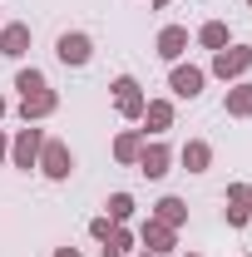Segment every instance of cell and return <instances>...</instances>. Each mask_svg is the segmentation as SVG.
Listing matches in <instances>:
<instances>
[{
  "mask_svg": "<svg viewBox=\"0 0 252 257\" xmlns=\"http://www.w3.org/2000/svg\"><path fill=\"white\" fill-rule=\"evenodd\" d=\"M247 69H252V45H227V50H218L213 55V64H208V74H218L222 84H237V79H247Z\"/></svg>",
  "mask_w": 252,
  "mask_h": 257,
  "instance_id": "obj_1",
  "label": "cell"
},
{
  "mask_svg": "<svg viewBox=\"0 0 252 257\" xmlns=\"http://www.w3.org/2000/svg\"><path fill=\"white\" fill-rule=\"evenodd\" d=\"M45 128H35V124H25V128H15V139H10V168H20V173H30L35 163H40V149H45Z\"/></svg>",
  "mask_w": 252,
  "mask_h": 257,
  "instance_id": "obj_2",
  "label": "cell"
},
{
  "mask_svg": "<svg viewBox=\"0 0 252 257\" xmlns=\"http://www.w3.org/2000/svg\"><path fill=\"white\" fill-rule=\"evenodd\" d=\"M114 109H119V119H129V124H139V114H144V104H149V94H144V84L134 79V74H114Z\"/></svg>",
  "mask_w": 252,
  "mask_h": 257,
  "instance_id": "obj_3",
  "label": "cell"
},
{
  "mask_svg": "<svg viewBox=\"0 0 252 257\" xmlns=\"http://www.w3.org/2000/svg\"><path fill=\"white\" fill-rule=\"evenodd\" d=\"M35 168H40L50 183H69V173H74V154H69V144H64V139H45Z\"/></svg>",
  "mask_w": 252,
  "mask_h": 257,
  "instance_id": "obj_4",
  "label": "cell"
},
{
  "mask_svg": "<svg viewBox=\"0 0 252 257\" xmlns=\"http://www.w3.org/2000/svg\"><path fill=\"white\" fill-rule=\"evenodd\" d=\"M55 60H60L64 69H84V64L94 60V40L84 30H64L60 40H55Z\"/></svg>",
  "mask_w": 252,
  "mask_h": 257,
  "instance_id": "obj_5",
  "label": "cell"
},
{
  "mask_svg": "<svg viewBox=\"0 0 252 257\" xmlns=\"http://www.w3.org/2000/svg\"><path fill=\"white\" fill-rule=\"evenodd\" d=\"M134 232H139V247L154 252V257H173L178 252V227H163L158 218H144Z\"/></svg>",
  "mask_w": 252,
  "mask_h": 257,
  "instance_id": "obj_6",
  "label": "cell"
},
{
  "mask_svg": "<svg viewBox=\"0 0 252 257\" xmlns=\"http://www.w3.org/2000/svg\"><path fill=\"white\" fill-rule=\"evenodd\" d=\"M203 84H208V69L203 64H168V89H173V99H198L203 94Z\"/></svg>",
  "mask_w": 252,
  "mask_h": 257,
  "instance_id": "obj_7",
  "label": "cell"
},
{
  "mask_svg": "<svg viewBox=\"0 0 252 257\" xmlns=\"http://www.w3.org/2000/svg\"><path fill=\"white\" fill-rule=\"evenodd\" d=\"M188 25H163V30H158V40H154V55L163 64H178L183 60V55H188Z\"/></svg>",
  "mask_w": 252,
  "mask_h": 257,
  "instance_id": "obj_8",
  "label": "cell"
},
{
  "mask_svg": "<svg viewBox=\"0 0 252 257\" xmlns=\"http://www.w3.org/2000/svg\"><path fill=\"white\" fill-rule=\"evenodd\" d=\"M144 178H168V168H173V149L163 144V139H154V144H144V154H139V163H134Z\"/></svg>",
  "mask_w": 252,
  "mask_h": 257,
  "instance_id": "obj_9",
  "label": "cell"
},
{
  "mask_svg": "<svg viewBox=\"0 0 252 257\" xmlns=\"http://www.w3.org/2000/svg\"><path fill=\"white\" fill-rule=\"evenodd\" d=\"M30 25H25V20H5V25H0V55H5V60H25V55H30Z\"/></svg>",
  "mask_w": 252,
  "mask_h": 257,
  "instance_id": "obj_10",
  "label": "cell"
},
{
  "mask_svg": "<svg viewBox=\"0 0 252 257\" xmlns=\"http://www.w3.org/2000/svg\"><path fill=\"white\" fill-rule=\"evenodd\" d=\"M55 109H60V94H55V89H40V94H25V99H20L15 114H20V124H45Z\"/></svg>",
  "mask_w": 252,
  "mask_h": 257,
  "instance_id": "obj_11",
  "label": "cell"
},
{
  "mask_svg": "<svg viewBox=\"0 0 252 257\" xmlns=\"http://www.w3.org/2000/svg\"><path fill=\"white\" fill-rule=\"evenodd\" d=\"M139 124H144V139H149V134L163 139V134L173 128V99H149L144 114H139Z\"/></svg>",
  "mask_w": 252,
  "mask_h": 257,
  "instance_id": "obj_12",
  "label": "cell"
},
{
  "mask_svg": "<svg viewBox=\"0 0 252 257\" xmlns=\"http://www.w3.org/2000/svg\"><path fill=\"white\" fill-rule=\"evenodd\" d=\"M173 159L183 163L188 173H208V168H213V144H208V139H188V144H183Z\"/></svg>",
  "mask_w": 252,
  "mask_h": 257,
  "instance_id": "obj_13",
  "label": "cell"
},
{
  "mask_svg": "<svg viewBox=\"0 0 252 257\" xmlns=\"http://www.w3.org/2000/svg\"><path fill=\"white\" fill-rule=\"evenodd\" d=\"M222 114H227V119H252V79L227 84V94H222Z\"/></svg>",
  "mask_w": 252,
  "mask_h": 257,
  "instance_id": "obj_14",
  "label": "cell"
},
{
  "mask_svg": "<svg viewBox=\"0 0 252 257\" xmlns=\"http://www.w3.org/2000/svg\"><path fill=\"white\" fill-rule=\"evenodd\" d=\"M149 218H158L163 227H183V223H188V203H183L178 193H163L154 208H149Z\"/></svg>",
  "mask_w": 252,
  "mask_h": 257,
  "instance_id": "obj_15",
  "label": "cell"
},
{
  "mask_svg": "<svg viewBox=\"0 0 252 257\" xmlns=\"http://www.w3.org/2000/svg\"><path fill=\"white\" fill-rule=\"evenodd\" d=\"M144 128H124L119 139H114V163H139V154H144Z\"/></svg>",
  "mask_w": 252,
  "mask_h": 257,
  "instance_id": "obj_16",
  "label": "cell"
},
{
  "mask_svg": "<svg viewBox=\"0 0 252 257\" xmlns=\"http://www.w3.org/2000/svg\"><path fill=\"white\" fill-rule=\"evenodd\" d=\"M193 40H198L203 50H213V55H218V50H227V45H232V30H227L222 20H203V25H198V35H193Z\"/></svg>",
  "mask_w": 252,
  "mask_h": 257,
  "instance_id": "obj_17",
  "label": "cell"
},
{
  "mask_svg": "<svg viewBox=\"0 0 252 257\" xmlns=\"http://www.w3.org/2000/svg\"><path fill=\"white\" fill-rule=\"evenodd\" d=\"M134 213H139L134 193H109V198H104V218H109V223H129Z\"/></svg>",
  "mask_w": 252,
  "mask_h": 257,
  "instance_id": "obj_18",
  "label": "cell"
},
{
  "mask_svg": "<svg viewBox=\"0 0 252 257\" xmlns=\"http://www.w3.org/2000/svg\"><path fill=\"white\" fill-rule=\"evenodd\" d=\"M15 89H20V99H25V94H40V89H50V79H45V69H35V64H20V69H15Z\"/></svg>",
  "mask_w": 252,
  "mask_h": 257,
  "instance_id": "obj_19",
  "label": "cell"
},
{
  "mask_svg": "<svg viewBox=\"0 0 252 257\" xmlns=\"http://www.w3.org/2000/svg\"><path fill=\"white\" fill-rule=\"evenodd\" d=\"M104 247H114V252H139V232H134V227L129 223H114V232H109V242H104Z\"/></svg>",
  "mask_w": 252,
  "mask_h": 257,
  "instance_id": "obj_20",
  "label": "cell"
},
{
  "mask_svg": "<svg viewBox=\"0 0 252 257\" xmlns=\"http://www.w3.org/2000/svg\"><path fill=\"white\" fill-rule=\"evenodd\" d=\"M247 223H252V208H247V203H227V227H232V232H242Z\"/></svg>",
  "mask_w": 252,
  "mask_h": 257,
  "instance_id": "obj_21",
  "label": "cell"
},
{
  "mask_svg": "<svg viewBox=\"0 0 252 257\" xmlns=\"http://www.w3.org/2000/svg\"><path fill=\"white\" fill-rule=\"evenodd\" d=\"M109 232H114V223H109L104 213H99V218H89V237H94V242H109Z\"/></svg>",
  "mask_w": 252,
  "mask_h": 257,
  "instance_id": "obj_22",
  "label": "cell"
},
{
  "mask_svg": "<svg viewBox=\"0 0 252 257\" xmlns=\"http://www.w3.org/2000/svg\"><path fill=\"white\" fill-rule=\"evenodd\" d=\"M227 203H247L252 208V183H227Z\"/></svg>",
  "mask_w": 252,
  "mask_h": 257,
  "instance_id": "obj_23",
  "label": "cell"
},
{
  "mask_svg": "<svg viewBox=\"0 0 252 257\" xmlns=\"http://www.w3.org/2000/svg\"><path fill=\"white\" fill-rule=\"evenodd\" d=\"M0 163H10V134L0 128Z\"/></svg>",
  "mask_w": 252,
  "mask_h": 257,
  "instance_id": "obj_24",
  "label": "cell"
},
{
  "mask_svg": "<svg viewBox=\"0 0 252 257\" xmlns=\"http://www.w3.org/2000/svg\"><path fill=\"white\" fill-rule=\"evenodd\" d=\"M50 257H84V252H79V247H55Z\"/></svg>",
  "mask_w": 252,
  "mask_h": 257,
  "instance_id": "obj_25",
  "label": "cell"
},
{
  "mask_svg": "<svg viewBox=\"0 0 252 257\" xmlns=\"http://www.w3.org/2000/svg\"><path fill=\"white\" fill-rule=\"evenodd\" d=\"M5 114H10V99H5V94H0V119H5Z\"/></svg>",
  "mask_w": 252,
  "mask_h": 257,
  "instance_id": "obj_26",
  "label": "cell"
},
{
  "mask_svg": "<svg viewBox=\"0 0 252 257\" xmlns=\"http://www.w3.org/2000/svg\"><path fill=\"white\" fill-rule=\"evenodd\" d=\"M149 5H154V10H168V5H173V0H149Z\"/></svg>",
  "mask_w": 252,
  "mask_h": 257,
  "instance_id": "obj_27",
  "label": "cell"
},
{
  "mask_svg": "<svg viewBox=\"0 0 252 257\" xmlns=\"http://www.w3.org/2000/svg\"><path fill=\"white\" fill-rule=\"evenodd\" d=\"M104 257H124V252H114V247H104Z\"/></svg>",
  "mask_w": 252,
  "mask_h": 257,
  "instance_id": "obj_28",
  "label": "cell"
},
{
  "mask_svg": "<svg viewBox=\"0 0 252 257\" xmlns=\"http://www.w3.org/2000/svg\"><path fill=\"white\" fill-rule=\"evenodd\" d=\"M134 257H154V252H144V247H139V252H134Z\"/></svg>",
  "mask_w": 252,
  "mask_h": 257,
  "instance_id": "obj_29",
  "label": "cell"
},
{
  "mask_svg": "<svg viewBox=\"0 0 252 257\" xmlns=\"http://www.w3.org/2000/svg\"><path fill=\"white\" fill-rule=\"evenodd\" d=\"M183 257H203V252H183Z\"/></svg>",
  "mask_w": 252,
  "mask_h": 257,
  "instance_id": "obj_30",
  "label": "cell"
},
{
  "mask_svg": "<svg viewBox=\"0 0 252 257\" xmlns=\"http://www.w3.org/2000/svg\"><path fill=\"white\" fill-rule=\"evenodd\" d=\"M242 5H247V10H252V0H242Z\"/></svg>",
  "mask_w": 252,
  "mask_h": 257,
  "instance_id": "obj_31",
  "label": "cell"
},
{
  "mask_svg": "<svg viewBox=\"0 0 252 257\" xmlns=\"http://www.w3.org/2000/svg\"><path fill=\"white\" fill-rule=\"evenodd\" d=\"M0 25H5V20H0Z\"/></svg>",
  "mask_w": 252,
  "mask_h": 257,
  "instance_id": "obj_32",
  "label": "cell"
}]
</instances>
